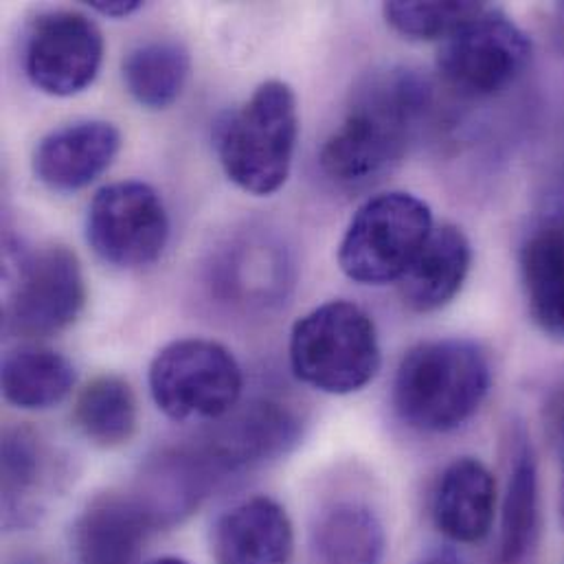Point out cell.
Segmentation results:
<instances>
[{"mask_svg":"<svg viewBox=\"0 0 564 564\" xmlns=\"http://www.w3.org/2000/svg\"><path fill=\"white\" fill-rule=\"evenodd\" d=\"M561 11H563V15H564V2H563V4H561Z\"/></svg>","mask_w":564,"mask_h":564,"instance_id":"29","label":"cell"},{"mask_svg":"<svg viewBox=\"0 0 564 564\" xmlns=\"http://www.w3.org/2000/svg\"><path fill=\"white\" fill-rule=\"evenodd\" d=\"M296 139V95L282 79L260 84L251 99L216 128L225 174L253 196H271L282 189L290 176Z\"/></svg>","mask_w":564,"mask_h":564,"instance_id":"3","label":"cell"},{"mask_svg":"<svg viewBox=\"0 0 564 564\" xmlns=\"http://www.w3.org/2000/svg\"><path fill=\"white\" fill-rule=\"evenodd\" d=\"M563 521H564V481H563Z\"/></svg>","mask_w":564,"mask_h":564,"instance_id":"28","label":"cell"},{"mask_svg":"<svg viewBox=\"0 0 564 564\" xmlns=\"http://www.w3.org/2000/svg\"><path fill=\"white\" fill-rule=\"evenodd\" d=\"M521 275L534 321L564 343V212L550 216L528 236Z\"/></svg>","mask_w":564,"mask_h":564,"instance_id":"17","label":"cell"},{"mask_svg":"<svg viewBox=\"0 0 564 564\" xmlns=\"http://www.w3.org/2000/svg\"><path fill=\"white\" fill-rule=\"evenodd\" d=\"M563 431H564V417H563Z\"/></svg>","mask_w":564,"mask_h":564,"instance_id":"31","label":"cell"},{"mask_svg":"<svg viewBox=\"0 0 564 564\" xmlns=\"http://www.w3.org/2000/svg\"><path fill=\"white\" fill-rule=\"evenodd\" d=\"M486 9L484 2H384L389 26L411 40H446Z\"/></svg>","mask_w":564,"mask_h":564,"instance_id":"24","label":"cell"},{"mask_svg":"<svg viewBox=\"0 0 564 564\" xmlns=\"http://www.w3.org/2000/svg\"><path fill=\"white\" fill-rule=\"evenodd\" d=\"M46 446L26 429H13L2 440V517L4 528L31 525L44 510L51 490Z\"/></svg>","mask_w":564,"mask_h":564,"instance_id":"18","label":"cell"},{"mask_svg":"<svg viewBox=\"0 0 564 564\" xmlns=\"http://www.w3.org/2000/svg\"><path fill=\"white\" fill-rule=\"evenodd\" d=\"M156 521L134 492L93 499L73 525L77 564H137Z\"/></svg>","mask_w":564,"mask_h":564,"instance_id":"12","label":"cell"},{"mask_svg":"<svg viewBox=\"0 0 564 564\" xmlns=\"http://www.w3.org/2000/svg\"><path fill=\"white\" fill-rule=\"evenodd\" d=\"M490 384V360L477 343L426 340L415 345L395 371L393 409L415 431L448 433L481 409Z\"/></svg>","mask_w":564,"mask_h":564,"instance_id":"2","label":"cell"},{"mask_svg":"<svg viewBox=\"0 0 564 564\" xmlns=\"http://www.w3.org/2000/svg\"><path fill=\"white\" fill-rule=\"evenodd\" d=\"M90 249L117 269L154 264L170 240V216L154 187L123 181L101 187L86 216Z\"/></svg>","mask_w":564,"mask_h":564,"instance_id":"8","label":"cell"},{"mask_svg":"<svg viewBox=\"0 0 564 564\" xmlns=\"http://www.w3.org/2000/svg\"><path fill=\"white\" fill-rule=\"evenodd\" d=\"M86 305V282L77 256L44 247L26 258L4 310L9 334L26 340L55 336L70 327Z\"/></svg>","mask_w":564,"mask_h":564,"instance_id":"9","label":"cell"},{"mask_svg":"<svg viewBox=\"0 0 564 564\" xmlns=\"http://www.w3.org/2000/svg\"><path fill=\"white\" fill-rule=\"evenodd\" d=\"M426 564H455V563H448V561H433V563H426Z\"/></svg>","mask_w":564,"mask_h":564,"instance_id":"27","label":"cell"},{"mask_svg":"<svg viewBox=\"0 0 564 564\" xmlns=\"http://www.w3.org/2000/svg\"><path fill=\"white\" fill-rule=\"evenodd\" d=\"M530 62V35L510 15L490 7L446 37L437 53V70L446 86L473 99L508 90Z\"/></svg>","mask_w":564,"mask_h":564,"instance_id":"7","label":"cell"},{"mask_svg":"<svg viewBox=\"0 0 564 564\" xmlns=\"http://www.w3.org/2000/svg\"><path fill=\"white\" fill-rule=\"evenodd\" d=\"M73 420L79 433L99 448L128 444L139 424V404L130 382L115 373L97 376L79 391Z\"/></svg>","mask_w":564,"mask_h":564,"instance_id":"21","label":"cell"},{"mask_svg":"<svg viewBox=\"0 0 564 564\" xmlns=\"http://www.w3.org/2000/svg\"><path fill=\"white\" fill-rule=\"evenodd\" d=\"M18 564H35V563H18Z\"/></svg>","mask_w":564,"mask_h":564,"instance_id":"30","label":"cell"},{"mask_svg":"<svg viewBox=\"0 0 564 564\" xmlns=\"http://www.w3.org/2000/svg\"><path fill=\"white\" fill-rule=\"evenodd\" d=\"M541 519L539 499V468L528 440L517 446L503 512H501V539L499 564H523L536 545Z\"/></svg>","mask_w":564,"mask_h":564,"instance_id":"23","label":"cell"},{"mask_svg":"<svg viewBox=\"0 0 564 564\" xmlns=\"http://www.w3.org/2000/svg\"><path fill=\"white\" fill-rule=\"evenodd\" d=\"M154 404L176 422H216L242 398L245 376L236 356L209 338L165 345L150 365Z\"/></svg>","mask_w":564,"mask_h":564,"instance_id":"6","label":"cell"},{"mask_svg":"<svg viewBox=\"0 0 564 564\" xmlns=\"http://www.w3.org/2000/svg\"><path fill=\"white\" fill-rule=\"evenodd\" d=\"M214 424V422H212ZM301 437L299 415L280 402L258 400L216 420L198 444L223 479L280 459Z\"/></svg>","mask_w":564,"mask_h":564,"instance_id":"11","label":"cell"},{"mask_svg":"<svg viewBox=\"0 0 564 564\" xmlns=\"http://www.w3.org/2000/svg\"><path fill=\"white\" fill-rule=\"evenodd\" d=\"M148 564H192L189 561H183V558H174V556H167V558H159V561H152Z\"/></svg>","mask_w":564,"mask_h":564,"instance_id":"26","label":"cell"},{"mask_svg":"<svg viewBox=\"0 0 564 564\" xmlns=\"http://www.w3.org/2000/svg\"><path fill=\"white\" fill-rule=\"evenodd\" d=\"M294 530L271 497H251L218 517L212 530L216 564H290Z\"/></svg>","mask_w":564,"mask_h":564,"instance_id":"14","label":"cell"},{"mask_svg":"<svg viewBox=\"0 0 564 564\" xmlns=\"http://www.w3.org/2000/svg\"><path fill=\"white\" fill-rule=\"evenodd\" d=\"M104 62V35L82 11L40 13L24 40V70L31 84L53 97L86 90Z\"/></svg>","mask_w":564,"mask_h":564,"instance_id":"10","label":"cell"},{"mask_svg":"<svg viewBox=\"0 0 564 564\" xmlns=\"http://www.w3.org/2000/svg\"><path fill=\"white\" fill-rule=\"evenodd\" d=\"M473 247L455 225L433 229L422 251L398 282L402 303L413 312H435L448 305L470 273Z\"/></svg>","mask_w":564,"mask_h":564,"instance_id":"16","label":"cell"},{"mask_svg":"<svg viewBox=\"0 0 564 564\" xmlns=\"http://www.w3.org/2000/svg\"><path fill=\"white\" fill-rule=\"evenodd\" d=\"M192 55L178 40H152L132 48L123 59L128 93L145 108L163 110L185 90Z\"/></svg>","mask_w":564,"mask_h":564,"instance_id":"22","label":"cell"},{"mask_svg":"<svg viewBox=\"0 0 564 564\" xmlns=\"http://www.w3.org/2000/svg\"><path fill=\"white\" fill-rule=\"evenodd\" d=\"M121 148L117 126L99 119L75 121L48 132L33 152L35 178L53 192H79L95 183Z\"/></svg>","mask_w":564,"mask_h":564,"instance_id":"13","label":"cell"},{"mask_svg":"<svg viewBox=\"0 0 564 564\" xmlns=\"http://www.w3.org/2000/svg\"><path fill=\"white\" fill-rule=\"evenodd\" d=\"M497 481L488 466L475 457H459L440 475L431 517L435 528L462 545L481 543L495 523Z\"/></svg>","mask_w":564,"mask_h":564,"instance_id":"15","label":"cell"},{"mask_svg":"<svg viewBox=\"0 0 564 564\" xmlns=\"http://www.w3.org/2000/svg\"><path fill=\"white\" fill-rule=\"evenodd\" d=\"M88 7L108 18H126L134 11H139L143 7V2L141 0H93V2H88Z\"/></svg>","mask_w":564,"mask_h":564,"instance_id":"25","label":"cell"},{"mask_svg":"<svg viewBox=\"0 0 564 564\" xmlns=\"http://www.w3.org/2000/svg\"><path fill=\"white\" fill-rule=\"evenodd\" d=\"M384 554L382 521L367 506L338 503L312 530L314 564H382Z\"/></svg>","mask_w":564,"mask_h":564,"instance_id":"20","label":"cell"},{"mask_svg":"<svg viewBox=\"0 0 564 564\" xmlns=\"http://www.w3.org/2000/svg\"><path fill=\"white\" fill-rule=\"evenodd\" d=\"M431 104L429 82L411 68L373 73L321 150L323 172L343 187H365L387 176L406 154Z\"/></svg>","mask_w":564,"mask_h":564,"instance_id":"1","label":"cell"},{"mask_svg":"<svg viewBox=\"0 0 564 564\" xmlns=\"http://www.w3.org/2000/svg\"><path fill=\"white\" fill-rule=\"evenodd\" d=\"M290 367L307 387L347 395L380 371L382 351L371 316L351 301H327L301 316L290 332Z\"/></svg>","mask_w":564,"mask_h":564,"instance_id":"4","label":"cell"},{"mask_svg":"<svg viewBox=\"0 0 564 564\" xmlns=\"http://www.w3.org/2000/svg\"><path fill=\"white\" fill-rule=\"evenodd\" d=\"M2 395L22 411H44L59 404L75 387V365L42 345H20L2 360Z\"/></svg>","mask_w":564,"mask_h":564,"instance_id":"19","label":"cell"},{"mask_svg":"<svg viewBox=\"0 0 564 564\" xmlns=\"http://www.w3.org/2000/svg\"><path fill=\"white\" fill-rule=\"evenodd\" d=\"M433 229L431 207L422 198L378 194L354 214L340 240V271L362 285L400 282Z\"/></svg>","mask_w":564,"mask_h":564,"instance_id":"5","label":"cell"}]
</instances>
